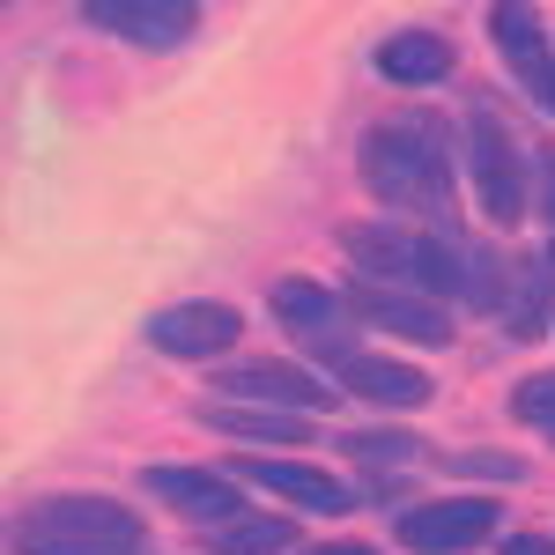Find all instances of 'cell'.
<instances>
[{
	"instance_id": "6da1fadb",
	"label": "cell",
	"mask_w": 555,
	"mask_h": 555,
	"mask_svg": "<svg viewBox=\"0 0 555 555\" xmlns=\"http://www.w3.org/2000/svg\"><path fill=\"white\" fill-rule=\"evenodd\" d=\"M356 178L378 208L423 215V230H452V156H444V127L423 112L378 119L356 141Z\"/></svg>"
},
{
	"instance_id": "7a4b0ae2",
	"label": "cell",
	"mask_w": 555,
	"mask_h": 555,
	"mask_svg": "<svg viewBox=\"0 0 555 555\" xmlns=\"http://www.w3.org/2000/svg\"><path fill=\"white\" fill-rule=\"evenodd\" d=\"M348 259L363 282H385V289H415V297H452L467 289V237L452 230H400V222H348L341 230Z\"/></svg>"
},
{
	"instance_id": "3957f363",
	"label": "cell",
	"mask_w": 555,
	"mask_h": 555,
	"mask_svg": "<svg viewBox=\"0 0 555 555\" xmlns=\"http://www.w3.org/2000/svg\"><path fill=\"white\" fill-rule=\"evenodd\" d=\"M15 555H149V526L112 496H38L15 518Z\"/></svg>"
},
{
	"instance_id": "277c9868",
	"label": "cell",
	"mask_w": 555,
	"mask_h": 555,
	"mask_svg": "<svg viewBox=\"0 0 555 555\" xmlns=\"http://www.w3.org/2000/svg\"><path fill=\"white\" fill-rule=\"evenodd\" d=\"M467 164H474V193H481L489 222L512 230L518 215L533 208V164H526L518 133L504 127L489 104H474V112H467Z\"/></svg>"
},
{
	"instance_id": "5b68a950",
	"label": "cell",
	"mask_w": 555,
	"mask_h": 555,
	"mask_svg": "<svg viewBox=\"0 0 555 555\" xmlns=\"http://www.w3.org/2000/svg\"><path fill=\"white\" fill-rule=\"evenodd\" d=\"M274 319H282V334L297 348H311L326 371L348 363V356H363V348H356V311H348L341 289H326V282H274Z\"/></svg>"
},
{
	"instance_id": "8992f818",
	"label": "cell",
	"mask_w": 555,
	"mask_h": 555,
	"mask_svg": "<svg viewBox=\"0 0 555 555\" xmlns=\"http://www.w3.org/2000/svg\"><path fill=\"white\" fill-rule=\"evenodd\" d=\"M496 526H504V504H496V496H437V504H423V512L400 518V548L467 555V548H481Z\"/></svg>"
},
{
	"instance_id": "52a82bcc",
	"label": "cell",
	"mask_w": 555,
	"mask_h": 555,
	"mask_svg": "<svg viewBox=\"0 0 555 555\" xmlns=\"http://www.w3.org/2000/svg\"><path fill=\"white\" fill-rule=\"evenodd\" d=\"M489 38H496V52L512 60V75L526 82V96L555 119V38H548V23H541V8L496 0V8H489Z\"/></svg>"
},
{
	"instance_id": "ba28073f",
	"label": "cell",
	"mask_w": 555,
	"mask_h": 555,
	"mask_svg": "<svg viewBox=\"0 0 555 555\" xmlns=\"http://www.w3.org/2000/svg\"><path fill=\"white\" fill-rule=\"evenodd\" d=\"M237 334H245V311L222 297H193V304H171V311L149 319V341L164 356H178V363H208L222 348H237Z\"/></svg>"
},
{
	"instance_id": "9c48e42d",
	"label": "cell",
	"mask_w": 555,
	"mask_h": 555,
	"mask_svg": "<svg viewBox=\"0 0 555 555\" xmlns=\"http://www.w3.org/2000/svg\"><path fill=\"white\" fill-rule=\"evenodd\" d=\"M215 392L230 400V408H282V415H326L334 408V385L304 378V371H289V363H230V371H215Z\"/></svg>"
},
{
	"instance_id": "30bf717a",
	"label": "cell",
	"mask_w": 555,
	"mask_h": 555,
	"mask_svg": "<svg viewBox=\"0 0 555 555\" xmlns=\"http://www.w3.org/2000/svg\"><path fill=\"white\" fill-rule=\"evenodd\" d=\"M82 23L127 44H149V52H171L201 30V8L193 0H82Z\"/></svg>"
},
{
	"instance_id": "8fae6325",
	"label": "cell",
	"mask_w": 555,
	"mask_h": 555,
	"mask_svg": "<svg viewBox=\"0 0 555 555\" xmlns=\"http://www.w3.org/2000/svg\"><path fill=\"white\" fill-rule=\"evenodd\" d=\"M348 311L371 319L378 334H400V341H423V348H444L452 341V319L437 297H415V289H385V282H348Z\"/></svg>"
},
{
	"instance_id": "7c38bea8",
	"label": "cell",
	"mask_w": 555,
	"mask_h": 555,
	"mask_svg": "<svg viewBox=\"0 0 555 555\" xmlns=\"http://www.w3.org/2000/svg\"><path fill=\"white\" fill-rule=\"evenodd\" d=\"M237 474H245L253 489H267V496H289L297 512H319V518H348L356 504H363V496H356V489H341L334 474L304 467V460H274V452H267V460H259V452H245V460H237Z\"/></svg>"
},
{
	"instance_id": "4fadbf2b",
	"label": "cell",
	"mask_w": 555,
	"mask_h": 555,
	"mask_svg": "<svg viewBox=\"0 0 555 555\" xmlns=\"http://www.w3.org/2000/svg\"><path fill=\"white\" fill-rule=\"evenodd\" d=\"M141 496H164L178 518H201V526H222V518H237V489L208 467H149L141 474Z\"/></svg>"
},
{
	"instance_id": "5bb4252c",
	"label": "cell",
	"mask_w": 555,
	"mask_h": 555,
	"mask_svg": "<svg viewBox=\"0 0 555 555\" xmlns=\"http://www.w3.org/2000/svg\"><path fill=\"white\" fill-rule=\"evenodd\" d=\"M334 378H341V392L378 400V408H423L429 392H437L415 363H385V356H348V363H334Z\"/></svg>"
},
{
	"instance_id": "9a60e30c",
	"label": "cell",
	"mask_w": 555,
	"mask_h": 555,
	"mask_svg": "<svg viewBox=\"0 0 555 555\" xmlns=\"http://www.w3.org/2000/svg\"><path fill=\"white\" fill-rule=\"evenodd\" d=\"M504 326H512V341H541V334L555 326V245H548V253H533V259H518Z\"/></svg>"
},
{
	"instance_id": "2e32d148",
	"label": "cell",
	"mask_w": 555,
	"mask_h": 555,
	"mask_svg": "<svg viewBox=\"0 0 555 555\" xmlns=\"http://www.w3.org/2000/svg\"><path fill=\"white\" fill-rule=\"evenodd\" d=\"M378 75L385 82H408V89L444 82V75H452V44L437 38V30H392V38L378 44Z\"/></svg>"
},
{
	"instance_id": "e0dca14e",
	"label": "cell",
	"mask_w": 555,
	"mask_h": 555,
	"mask_svg": "<svg viewBox=\"0 0 555 555\" xmlns=\"http://www.w3.org/2000/svg\"><path fill=\"white\" fill-rule=\"evenodd\" d=\"M201 423L222 429V437H237V444H297L304 437L297 415H282V408H230V400H215Z\"/></svg>"
},
{
	"instance_id": "ac0fdd59",
	"label": "cell",
	"mask_w": 555,
	"mask_h": 555,
	"mask_svg": "<svg viewBox=\"0 0 555 555\" xmlns=\"http://www.w3.org/2000/svg\"><path fill=\"white\" fill-rule=\"evenodd\" d=\"M289 541H297L289 518L237 512V518H222V526H208V555H274V548H289Z\"/></svg>"
},
{
	"instance_id": "d6986e66",
	"label": "cell",
	"mask_w": 555,
	"mask_h": 555,
	"mask_svg": "<svg viewBox=\"0 0 555 555\" xmlns=\"http://www.w3.org/2000/svg\"><path fill=\"white\" fill-rule=\"evenodd\" d=\"M512 274H518V259L489 253V245H467V289H460V304L504 319V304H512Z\"/></svg>"
},
{
	"instance_id": "ffe728a7",
	"label": "cell",
	"mask_w": 555,
	"mask_h": 555,
	"mask_svg": "<svg viewBox=\"0 0 555 555\" xmlns=\"http://www.w3.org/2000/svg\"><path fill=\"white\" fill-rule=\"evenodd\" d=\"M444 474H467V481H526V460L518 452H452Z\"/></svg>"
},
{
	"instance_id": "44dd1931",
	"label": "cell",
	"mask_w": 555,
	"mask_h": 555,
	"mask_svg": "<svg viewBox=\"0 0 555 555\" xmlns=\"http://www.w3.org/2000/svg\"><path fill=\"white\" fill-rule=\"evenodd\" d=\"M341 452H356L363 467H378V460H415V437H392V429H356V437H341Z\"/></svg>"
},
{
	"instance_id": "7402d4cb",
	"label": "cell",
	"mask_w": 555,
	"mask_h": 555,
	"mask_svg": "<svg viewBox=\"0 0 555 555\" xmlns=\"http://www.w3.org/2000/svg\"><path fill=\"white\" fill-rule=\"evenodd\" d=\"M512 415H518V423H555V371H548V378H526V385H518V392H512Z\"/></svg>"
},
{
	"instance_id": "603a6c76",
	"label": "cell",
	"mask_w": 555,
	"mask_h": 555,
	"mask_svg": "<svg viewBox=\"0 0 555 555\" xmlns=\"http://www.w3.org/2000/svg\"><path fill=\"white\" fill-rule=\"evenodd\" d=\"M533 208L548 215V230H555V141L533 156Z\"/></svg>"
},
{
	"instance_id": "cb8c5ba5",
	"label": "cell",
	"mask_w": 555,
	"mask_h": 555,
	"mask_svg": "<svg viewBox=\"0 0 555 555\" xmlns=\"http://www.w3.org/2000/svg\"><path fill=\"white\" fill-rule=\"evenodd\" d=\"M504 555H555L548 533H518V541H504Z\"/></svg>"
},
{
	"instance_id": "d4e9b609",
	"label": "cell",
	"mask_w": 555,
	"mask_h": 555,
	"mask_svg": "<svg viewBox=\"0 0 555 555\" xmlns=\"http://www.w3.org/2000/svg\"><path fill=\"white\" fill-rule=\"evenodd\" d=\"M311 555H378V548H363V541H334V548H311Z\"/></svg>"
},
{
	"instance_id": "484cf974",
	"label": "cell",
	"mask_w": 555,
	"mask_h": 555,
	"mask_svg": "<svg viewBox=\"0 0 555 555\" xmlns=\"http://www.w3.org/2000/svg\"><path fill=\"white\" fill-rule=\"evenodd\" d=\"M548 437H555V423H548Z\"/></svg>"
}]
</instances>
